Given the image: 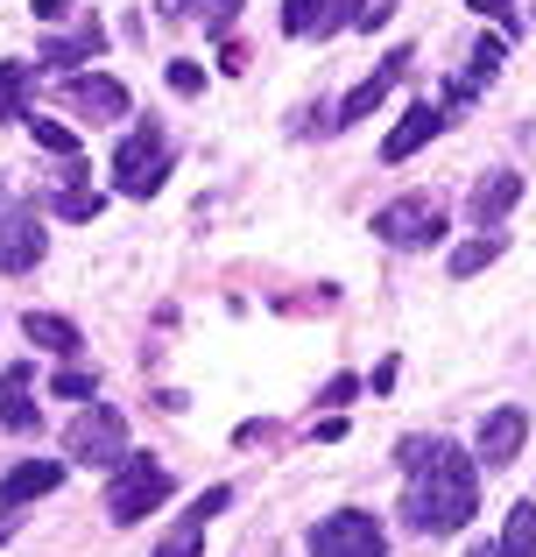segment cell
I'll return each mask as SVG.
<instances>
[{
	"label": "cell",
	"mask_w": 536,
	"mask_h": 557,
	"mask_svg": "<svg viewBox=\"0 0 536 557\" xmlns=\"http://www.w3.org/2000/svg\"><path fill=\"white\" fill-rule=\"evenodd\" d=\"M28 135H36V149H50V156H64V163H78V135H71V127H57V121H28Z\"/></svg>",
	"instance_id": "cell-22"
},
{
	"label": "cell",
	"mask_w": 536,
	"mask_h": 557,
	"mask_svg": "<svg viewBox=\"0 0 536 557\" xmlns=\"http://www.w3.org/2000/svg\"><path fill=\"white\" fill-rule=\"evenodd\" d=\"M0 431H36V368H0Z\"/></svg>",
	"instance_id": "cell-11"
},
{
	"label": "cell",
	"mask_w": 536,
	"mask_h": 557,
	"mask_svg": "<svg viewBox=\"0 0 536 557\" xmlns=\"http://www.w3.org/2000/svg\"><path fill=\"white\" fill-rule=\"evenodd\" d=\"M57 480H64V466H57V459H28V466H14V473L0 480V508L42 502V494H57Z\"/></svg>",
	"instance_id": "cell-15"
},
{
	"label": "cell",
	"mask_w": 536,
	"mask_h": 557,
	"mask_svg": "<svg viewBox=\"0 0 536 557\" xmlns=\"http://www.w3.org/2000/svg\"><path fill=\"white\" fill-rule=\"evenodd\" d=\"M22 99H28V64H0V121H28Z\"/></svg>",
	"instance_id": "cell-21"
},
{
	"label": "cell",
	"mask_w": 536,
	"mask_h": 557,
	"mask_svg": "<svg viewBox=\"0 0 536 557\" xmlns=\"http://www.w3.org/2000/svg\"><path fill=\"white\" fill-rule=\"evenodd\" d=\"M501 557H536V502L509 508V530H501Z\"/></svg>",
	"instance_id": "cell-18"
},
{
	"label": "cell",
	"mask_w": 536,
	"mask_h": 557,
	"mask_svg": "<svg viewBox=\"0 0 536 557\" xmlns=\"http://www.w3.org/2000/svg\"><path fill=\"white\" fill-rule=\"evenodd\" d=\"M22 332H28V346H42V354H64V360L85 346V339H78V325H71V318H57V311H28V318H22Z\"/></svg>",
	"instance_id": "cell-16"
},
{
	"label": "cell",
	"mask_w": 536,
	"mask_h": 557,
	"mask_svg": "<svg viewBox=\"0 0 536 557\" xmlns=\"http://www.w3.org/2000/svg\"><path fill=\"white\" fill-rule=\"evenodd\" d=\"M57 8H64V0H36V14H57Z\"/></svg>",
	"instance_id": "cell-31"
},
{
	"label": "cell",
	"mask_w": 536,
	"mask_h": 557,
	"mask_svg": "<svg viewBox=\"0 0 536 557\" xmlns=\"http://www.w3.org/2000/svg\"><path fill=\"white\" fill-rule=\"evenodd\" d=\"M50 388H57V395H92V374H57Z\"/></svg>",
	"instance_id": "cell-30"
},
{
	"label": "cell",
	"mask_w": 536,
	"mask_h": 557,
	"mask_svg": "<svg viewBox=\"0 0 536 557\" xmlns=\"http://www.w3.org/2000/svg\"><path fill=\"white\" fill-rule=\"evenodd\" d=\"M226 502H234V487H205V494H198V502H191V508H184V516L163 530L155 557H198V550H205V530L226 516Z\"/></svg>",
	"instance_id": "cell-7"
},
{
	"label": "cell",
	"mask_w": 536,
	"mask_h": 557,
	"mask_svg": "<svg viewBox=\"0 0 536 557\" xmlns=\"http://www.w3.org/2000/svg\"><path fill=\"white\" fill-rule=\"evenodd\" d=\"M155 14H163V22H191L198 0H155Z\"/></svg>",
	"instance_id": "cell-29"
},
{
	"label": "cell",
	"mask_w": 536,
	"mask_h": 557,
	"mask_svg": "<svg viewBox=\"0 0 536 557\" xmlns=\"http://www.w3.org/2000/svg\"><path fill=\"white\" fill-rule=\"evenodd\" d=\"M8 530H14V522H0V544H8Z\"/></svg>",
	"instance_id": "cell-33"
},
{
	"label": "cell",
	"mask_w": 536,
	"mask_h": 557,
	"mask_svg": "<svg viewBox=\"0 0 536 557\" xmlns=\"http://www.w3.org/2000/svg\"><path fill=\"white\" fill-rule=\"evenodd\" d=\"M170 92H177V99H198V92H205V64L177 57V64H170Z\"/></svg>",
	"instance_id": "cell-24"
},
{
	"label": "cell",
	"mask_w": 536,
	"mask_h": 557,
	"mask_svg": "<svg viewBox=\"0 0 536 557\" xmlns=\"http://www.w3.org/2000/svg\"><path fill=\"white\" fill-rule=\"evenodd\" d=\"M466 8L481 14V22H501V28H509V36H515V22H509V0H466Z\"/></svg>",
	"instance_id": "cell-28"
},
{
	"label": "cell",
	"mask_w": 536,
	"mask_h": 557,
	"mask_svg": "<svg viewBox=\"0 0 536 557\" xmlns=\"http://www.w3.org/2000/svg\"><path fill=\"white\" fill-rule=\"evenodd\" d=\"M501 247H509V240H501V233H495V226H487V233H481V240H466V247H452V275H481V269H487V261H495V255H501Z\"/></svg>",
	"instance_id": "cell-20"
},
{
	"label": "cell",
	"mask_w": 536,
	"mask_h": 557,
	"mask_svg": "<svg viewBox=\"0 0 536 557\" xmlns=\"http://www.w3.org/2000/svg\"><path fill=\"white\" fill-rule=\"evenodd\" d=\"M170 502V473L163 466H149V459H121L113 466V487H107V522H141V516H155V508Z\"/></svg>",
	"instance_id": "cell-3"
},
{
	"label": "cell",
	"mask_w": 536,
	"mask_h": 557,
	"mask_svg": "<svg viewBox=\"0 0 536 557\" xmlns=\"http://www.w3.org/2000/svg\"><path fill=\"white\" fill-rule=\"evenodd\" d=\"M50 212H57V219H99V212H107V198H99L92 184H64V190L50 198Z\"/></svg>",
	"instance_id": "cell-19"
},
{
	"label": "cell",
	"mask_w": 536,
	"mask_h": 557,
	"mask_svg": "<svg viewBox=\"0 0 536 557\" xmlns=\"http://www.w3.org/2000/svg\"><path fill=\"white\" fill-rule=\"evenodd\" d=\"M438 127H445V113H438V107H431V99H416V107H410V113H402V121H396V127H388V141H382V163H410V156H416V149H424V141H431V135H438Z\"/></svg>",
	"instance_id": "cell-12"
},
{
	"label": "cell",
	"mask_w": 536,
	"mask_h": 557,
	"mask_svg": "<svg viewBox=\"0 0 536 557\" xmlns=\"http://www.w3.org/2000/svg\"><path fill=\"white\" fill-rule=\"evenodd\" d=\"M64 451L78 466H121L127 459V423H121V409H107V403H92L78 423L64 431Z\"/></svg>",
	"instance_id": "cell-4"
},
{
	"label": "cell",
	"mask_w": 536,
	"mask_h": 557,
	"mask_svg": "<svg viewBox=\"0 0 536 557\" xmlns=\"http://www.w3.org/2000/svg\"><path fill=\"white\" fill-rule=\"evenodd\" d=\"M402 71H410V50H396V57H388L382 71H374V78H360L353 92H346V107L332 113V127H353V121H367V113H374V107H382V99H388V85H396Z\"/></svg>",
	"instance_id": "cell-13"
},
{
	"label": "cell",
	"mask_w": 536,
	"mask_h": 557,
	"mask_svg": "<svg viewBox=\"0 0 536 557\" xmlns=\"http://www.w3.org/2000/svg\"><path fill=\"white\" fill-rule=\"evenodd\" d=\"M311 557H388V536L367 508H339L311 530Z\"/></svg>",
	"instance_id": "cell-5"
},
{
	"label": "cell",
	"mask_w": 536,
	"mask_h": 557,
	"mask_svg": "<svg viewBox=\"0 0 536 557\" xmlns=\"http://www.w3.org/2000/svg\"><path fill=\"white\" fill-rule=\"evenodd\" d=\"M234 22H240V0H212V8H205V28H212V36H226Z\"/></svg>",
	"instance_id": "cell-26"
},
{
	"label": "cell",
	"mask_w": 536,
	"mask_h": 557,
	"mask_svg": "<svg viewBox=\"0 0 536 557\" xmlns=\"http://www.w3.org/2000/svg\"><path fill=\"white\" fill-rule=\"evenodd\" d=\"M64 99H71L78 113H92V121H121V113H127V85H121V78H99V71L64 78Z\"/></svg>",
	"instance_id": "cell-10"
},
{
	"label": "cell",
	"mask_w": 536,
	"mask_h": 557,
	"mask_svg": "<svg viewBox=\"0 0 536 557\" xmlns=\"http://www.w3.org/2000/svg\"><path fill=\"white\" fill-rule=\"evenodd\" d=\"M438 233H445L438 198H396L374 212V240H388V247H431Z\"/></svg>",
	"instance_id": "cell-6"
},
{
	"label": "cell",
	"mask_w": 536,
	"mask_h": 557,
	"mask_svg": "<svg viewBox=\"0 0 536 557\" xmlns=\"http://www.w3.org/2000/svg\"><path fill=\"white\" fill-rule=\"evenodd\" d=\"M36 261H42V219L28 205H8V219H0V275H22Z\"/></svg>",
	"instance_id": "cell-8"
},
{
	"label": "cell",
	"mask_w": 536,
	"mask_h": 557,
	"mask_svg": "<svg viewBox=\"0 0 536 557\" xmlns=\"http://www.w3.org/2000/svg\"><path fill=\"white\" fill-rule=\"evenodd\" d=\"M523 437H529V409H515V403L487 409V417H481V466H487V473L509 466L515 451H523Z\"/></svg>",
	"instance_id": "cell-9"
},
{
	"label": "cell",
	"mask_w": 536,
	"mask_h": 557,
	"mask_svg": "<svg viewBox=\"0 0 536 557\" xmlns=\"http://www.w3.org/2000/svg\"><path fill=\"white\" fill-rule=\"evenodd\" d=\"M283 28H289V36H311V28H325V0H283Z\"/></svg>",
	"instance_id": "cell-23"
},
{
	"label": "cell",
	"mask_w": 536,
	"mask_h": 557,
	"mask_svg": "<svg viewBox=\"0 0 536 557\" xmlns=\"http://www.w3.org/2000/svg\"><path fill=\"white\" fill-rule=\"evenodd\" d=\"M515 205H523V177H515V170H495V177H481V184H473L466 212L481 219V226H501V219H509Z\"/></svg>",
	"instance_id": "cell-14"
},
{
	"label": "cell",
	"mask_w": 536,
	"mask_h": 557,
	"mask_svg": "<svg viewBox=\"0 0 536 557\" xmlns=\"http://www.w3.org/2000/svg\"><path fill=\"white\" fill-rule=\"evenodd\" d=\"M163 177H170V141H163L155 121H141L135 135L113 149V184H121L127 198H149V190H163Z\"/></svg>",
	"instance_id": "cell-2"
},
{
	"label": "cell",
	"mask_w": 536,
	"mask_h": 557,
	"mask_svg": "<svg viewBox=\"0 0 536 557\" xmlns=\"http://www.w3.org/2000/svg\"><path fill=\"white\" fill-rule=\"evenodd\" d=\"M99 42H107V28H99V22H85L78 36L42 42V64H50V71H64V64H92V57H99Z\"/></svg>",
	"instance_id": "cell-17"
},
{
	"label": "cell",
	"mask_w": 536,
	"mask_h": 557,
	"mask_svg": "<svg viewBox=\"0 0 536 557\" xmlns=\"http://www.w3.org/2000/svg\"><path fill=\"white\" fill-rule=\"evenodd\" d=\"M466 557H501V550H487V544H473V550H466Z\"/></svg>",
	"instance_id": "cell-32"
},
{
	"label": "cell",
	"mask_w": 536,
	"mask_h": 557,
	"mask_svg": "<svg viewBox=\"0 0 536 557\" xmlns=\"http://www.w3.org/2000/svg\"><path fill=\"white\" fill-rule=\"evenodd\" d=\"M495 71H501V36H481V50H473V85L495 78Z\"/></svg>",
	"instance_id": "cell-25"
},
{
	"label": "cell",
	"mask_w": 536,
	"mask_h": 557,
	"mask_svg": "<svg viewBox=\"0 0 536 557\" xmlns=\"http://www.w3.org/2000/svg\"><path fill=\"white\" fill-rule=\"evenodd\" d=\"M402 466H410V494H402V516L424 536H459L473 516H481V459H466L459 445H424L410 437L402 445Z\"/></svg>",
	"instance_id": "cell-1"
},
{
	"label": "cell",
	"mask_w": 536,
	"mask_h": 557,
	"mask_svg": "<svg viewBox=\"0 0 536 557\" xmlns=\"http://www.w3.org/2000/svg\"><path fill=\"white\" fill-rule=\"evenodd\" d=\"M353 395H360V381H353V374L325 381V409H346V403H353Z\"/></svg>",
	"instance_id": "cell-27"
}]
</instances>
